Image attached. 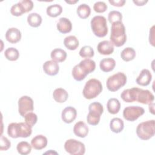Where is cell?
Masks as SVG:
<instances>
[{
	"label": "cell",
	"instance_id": "6da1fadb",
	"mask_svg": "<svg viewBox=\"0 0 155 155\" xmlns=\"http://www.w3.org/2000/svg\"><path fill=\"white\" fill-rule=\"evenodd\" d=\"M95 68L96 63L94 61L90 59H85L73 68V78L77 81H81L89 73L94 71Z\"/></svg>",
	"mask_w": 155,
	"mask_h": 155
},
{
	"label": "cell",
	"instance_id": "7a4b0ae2",
	"mask_svg": "<svg viewBox=\"0 0 155 155\" xmlns=\"http://www.w3.org/2000/svg\"><path fill=\"white\" fill-rule=\"evenodd\" d=\"M110 42L113 45L119 47L124 45L127 41L125 27L122 21L112 24L111 27Z\"/></svg>",
	"mask_w": 155,
	"mask_h": 155
},
{
	"label": "cell",
	"instance_id": "3957f363",
	"mask_svg": "<svg viewBox=\"0 0 155 155\" xmlns=\"http://www.w3.org/2000/svg\"><path fill=\"white\" fill-rule=\"evenodd\" d=\"M31 128L25 122H12L7 127V134L12 138H25L31 134Z\"/></svg>",
	"mask_w": 155,
	"mask_h": 155
},
{
	"label": "cell",
	"instance_id": "277c9868",
	"mask_svg": "<svg viewBox=\"0 0 155 155\" xmlns=\"http://www.w3.org/2000/svg\"><path fill=\"white\" fill-rule=\"evenodd\" d=\"M102 85L100 81L93 78L89 79L85 84L82 94L87 99H92L96 97L102 91Z\"/></svg>",
	"mask_w": 155,
	"mask_h": 155
},
{
	"label": "cell",
	"instance_id": "5b68a950",
	"mask_svg": "<svg viewBox=\"0 0 155 155\" xmlns=\"http://www.w3.org/2000/svg\"><path fill=\"white\" fill-rule=\"evenodd\" d=\"M92 31L95 36L99 38H103L108 33V27L107 19L103 16H95L90 22Z\"/></svg>",
	"mask_w": 155,
	"mask_h": 155
},
{
	"label": "cell",
	"instance_id": "8992f818",
	"mask_svg": "<svg viewBox=\"0 0 155 155\" xmlns=\"http://www.w3.org/2000/svg\"><path fill=\"white\" fill-rule=\"evenodd\" d=\"M154 120H147L140 123L136 128V134L139 138L147 140L154 136Z\"/></svg>",
	"mask_w": 155,
	"mask_h": 155
},
{
	"label": "cell",
	"instance_id": "52a82bcc",
	"mask_svg": "<svg viewBox=\"0 0 155 155\" xmlns=\"http://www.w3.org/2000/svg\"><path fill=\"white\" fill-rule=\"evenodd\" d=\"M88 110L89 113L87 116V122L91 125H97L104 112L102 105L98 102H92L88 106Z\"/></svg>",
	"mask_w": 155,
	"mask_h": 155
},
{
	"label": "cell",
	"instance_id": "ba28073f",
	"mask_svg": "<svg viewBox=\"0 0 155 155\" xmlns=\"http://www.w3.org/2000/svg\"><path fill=\"white\" fill-rule=\"evenodd\" d=\"M127 83V76L122 72L116 73L110 76L107 80L106 85L108 90L114 92L124 87Z\"/></svg>",
	"mask_w": 155,
	"mask_h": 155
},
{
	"label": "cell",
	"instance_id": "9c48e42d",
	"mask_svg": "<svg viewBox=\"0 0 155 155\" xmlns=\"http://www.w3.org/2000/svg\"><path fill=\"white\" fill-rule=\"evenodd\" d=\"M64 148L66 152L71 155H83L85 152L84 144L74 139L66 140L64 143Z\"/></svg>",
	"mask_w": 155,
	"mask_h": 155
},
{
	"label": "cell",
	"instance_id": "30bf717a",
	"mask_svg": "<svg viewBox=\"0 0 155 155\" xmlns=\"http://www.w3.org/2000/svg\"><path fill=\"white\" fill-rule=\"evenodd\" d=\"M145 113L143 108L140 106H129L124 108L123 111L124 118L130 122H134Z\"/></svg>",
	"mask_w": 155,
	"mask_h": 155
},
{
	"label": "cell",
	"instance_id": "8fae6325",
	"mask_svg": "<svg viewBox=\"0 0 155 155\" xmlns=\"http://www.w3.org/2000/svg\"><path fill=\"white\" fill-rule=\"evenodd\" d=\"M34 110L33 101L28 96H23L18 100V111L22 117Z\"/></svg>",
	"mask_w": 155,
	"mask_h": 155
},
{
	"label": "cell",
	"instance_id": "7c38bea8",
	"mask_svg": "<svg viewBox=\"0 0 155 155\" xmlns=\"http://www.w3.org/2000/svg\"><path fill=\"white\" fill-rule=\"evenodd\" d=\"M154 100V96L150 91L137 88L136 101L143 104H149L153 102Z\"/></svg>",
	"mask_w": 155,
	"mask_h": 155
},
{
	"label": "cell",
	"instance_id": "4fadbf2b",
	"mask_svg": "<svg viewBox=\"0 0 155 155\" xmlns=\"http://www.w3.org/2000/svg\"><path fill=\"white\" fill-rule=\"evenodd\" d=\"M77 116L76 110L71 106L65 108L61 113V118L63 122L66 124L73 122Z\"/></svg>",
	"mask_w": 155,
	"mask_h": 155
},
{
	"label": "cell",
	"instance_id": "5bb4252c",
	"mask_svg": "<svg viewBox=\"0 0 155 155\" xmlns=\"http://www.w3.org/2000/svg\"><path fill=\"white\" fill-rule=\"evenodd\" d=\"M42 68L45 73L49 76H55L59 71L58 63L53 60L45 62L43 64Z\"/></svg>",
	"mask_w": 155,
	"mask_h": 155
},
{
	"label": "cell",
	"instance_id": "9a60e30c",
	"mask_svg": "<svg viewBox=\"0 0 155 155\" xmlns=\"http://www.w3.org/2000/svg\"><path fill=\"white\" fill-rule=\"evenodd\" d=\"M21 32L19 29L15 27L8 28L5 33L6 40L11 44H16L21 39Z\"/></svg>",
	"mask_w": 155,
	"mask_h": 155
},
{
	"label": "cell",
	"instance_id": "2e32d148",
	"mask_svg": "<svg viewBox=\"0 0 155 155\" xmlns=\"http://www.w3.org/2000/svg\"><path fill=\"white\" fill-rule=\"evenodd\" d=\"M97 50L98 52L103 55H109L114 51V45L109 41H101L97 46Z\"/></svg>",
	"mask_w": 155,
	"mask_h": 155
},
{
	"label": "cell",
	"instance_id": "e0dca14e",
	"mask_svg": "<svg viewBox=\"0 0 155 155\" xmlns=\"http://www.w3.org/2000/svg\"><path fill=\"white\" fill-rule=\"evenodd\" d=\"M152 79V74L148 69H143L136 79V83L141 86H147Z\"/></svg>",
	"mask_w": 155,
	"mask_h": 155
},
{
	"label": "cell",
	"instance_id": "ac0fdd59",
	"mask_svg": "<svg viewBox=\"0 0 155 155\" xmlns=\"http://www.w3.org/2000/svg\"><path fill=\"white\" fill-rule=\"evenodd\" d=\"M88 127L83 121H79L75 124L73 127L74 134L79 137H85L88 134Z\"/></svg>",
	"mask_w": 155,
	"mask_h": 155
},
{
	"label": "cell",
	"instance_id": "d6986e66",
	"mask_svg": "<svg viewBox=\"0 0 155 155\" xmlns=\"http://www.w3.org/2000/svg\"><path fill=\"white\" fill-rule=\"evenodd\" d=\"M47 138L42 134L35 136L31 140V147L37 150H41L46 147L47 145Z\"/></svg>",
	"mask_w": 155,
	"mask_h": 155
},
{
	"label": "cell",
	"instance_id": "ffe728a7",
	"mask_svg": "<svg viewBox=\"0 0 155 155\" xmlns=\"http://www.w3.org/2000/svg\"><path fill=\"white\" fill-rule=\"evenodd\" d=\"M58 30L63 34L70 33L72 29L71 22L67 18H59L57 25Z\"/></svg>",
	"mask_w": 155,
	"mask_h": 155
},
{
	"label": "cell",
	"instance_id": "44dd1931",
	"mask_svg": "<svg viewBox=\"0 0 155 155\" xmlns=\"http://www.w3.org/2000/svg\"><path fill=\"white\" fill-rule=\"evenodd\" d=\"M137 87H133L131 88H128L124 90L121 94L120 97L122 100L127 103L133 102L136 101V96L137 93Z\"/></svg>",
	"mask_w": 155,
	"mask_h": 155
},
{
	"label": "cell",
	"instance_id": "7402d4cb",
	"mask_svg": "<svg viewBox=\"0 0 155 155\" xmlns=\"http://www.w3.org/2000/svg\"><path fill=\"white\" fill-rule=\"evenodd\" d=\"M116 66V61L111 58L102 59L99 63L101 70L104 72L111 71Z\"/></svg>",
	"mask_w": 155,
	"mask_h": 155
},
{
	"label": "cell",
	"instance_id": "603a6c76",
	"mask_svg": "<svg viewBox=\"0 0 155 155\" xmlns=\"http://www.w3.org/2000/svg\"><path fill=\"white\" fill-rule=\"evenodd\" d=\"M53 97L56 102L58 103H63L67 100L68 94L64 88H58L54 90Z\"/></svg>",
	"mask_w": 155,
	"mask_h": 155
},
{
	"label": "cell",
	"instance_id": "cb8c5ba5",
	"mask_svg": "<svg viewBox=\"0 0 155 155\" xmlns=\"http://www.w3.org/2000/svg\"><path fill=\"white\" fill-rule=\"evenodd\" d=\"M51 58L56 62H64L67 58V53L61 48H55L50 53Z\"/></svg>",
	"mask_w": 155,
	"mask_h": 155
},
{
	"label": "cell",
	"instance_id": "d4e9b609",
	"mask_svg": "<svg viewBox=\"0 0 155 155\" xmlns=\"http://www.w3.org/2000/svg\"><path fill=\"white\" fill-rule=\"evenodd\" d=\"M107 107L108 111L111 114H117L120 108V104L119 100L116 98H110L108 99Z\"/></svg>",
	"mask_w": 155,
	"mask_h": 155
},
{
	"label": "cell",
	"instance_id": "484cf974",
	"mask_svg": "<svg viewBox=\"0 0 155 155\" xmlns=\"http://www.w3.org/2000/svg\"><path fill=\"white\" fill-rule=\"evenodd\" d=\"M64 44L65 47L70 50H76L79 45V40L75 36L70 35L65 38L64 40Z\"/></svg>",
	"mask_w": 155,
	"mask_h": 155
},
{
	"label": "cell",
	"instance_id": "4316f807",
	"mask_svg": "<svg viewBox=\"0 0 155 155\" xmlns=\"http://www.w3.org/2000/svg\"><path fill=\"white\" fill-rule=\"evenodd\" d=\"M110 130L115 133H120L124 128V121L119 118L114 117L112 119L110 123Z\"/></svg>",
	"mask_w": 155,
	"mask_h": 155
},
{
	"label": "cell",
	"instance_id": "83f0119b",
	"mask_svg": "<svg viewBox=\"0 0 155 155\" xmlns=\"http://www.w3.org/2000/svg\"><path fill=\"white\" fill-rule=\"evenodd\" d=\"M42 18L36 13H31L27 16V22L32 27H38L42 23Z\"/></svg>",
	"mask_w": 155,
	"mask_h": 155
},
{
	"label": "cell",
	"instance_id": "f1b7e54d",
	"mask_svg": "<svg viewBox=\"0 0 155 155\" xmlns=\"http://www.w3.org/2000/svg\"><path fill=\"white\" fill-rule=\"evenodd\" d=\"M48 16L51 18H56L60 15L62 12V7L58 4L49 5L46 10Z\"/></svg>",
	"mask_w": 155,
	"mask_h": 155
},
{
	"label": "cell",
	"instance_id": "f546056e",
	"mask_svg": "<svg viewBox=\"0 0 155 155\" xmlns=\"http://www.w3.org/2000/svg\"><path fill=\"white\" fill-rule=\"evenodd\" d=\"M120 57L125 62L132 61L136 57V51L131 47H126L121 51Z\"/></svg>",
	"mask_w": 155,
	"mask_h": 155
},
{
	"label": "cell",
	"instance_id": "4dcf8cb0",
	"mask_svg": "<svg viewBox=\"0 0 155 155\" xmlns=\"http://www.w3.org/2000/svg\"><path fill=\"white\" fill-rule=\"evenodd\" d=\"M77 14L81 19H86L90 15L91 9L88 5L81 4L78 6L76 10Z\"/></svg>",
	"mask_w": 155,
	"mask_h": 155
},
{
	"label": "cell",
	"instance_id": "1f68e13d",
	"mask_svg": "<svg viewBox=\"0 0 155 155\" xmlns=\"http://www.w3.org/2000/svg\"><path fill=\"white\" fill-rule=\"evenodd\" d=\"M16 150L20 154L27 155L30 153L31 151V145L26 141H21L18 143Z\"/></svg>",
	"mask_w": 155,
	"mask_h": 155
},
{
	"label": "cell",
	"instance_id": "d6a6232c",
	"mask_svg": "<svg viewBox=\"0 0 155 155\" xmlns=\"http://www.w3.org/2000/svg\"><path fill=\"white\" fill-rule=\"evenodd\" d=\"M4 56L8 61H15L19 58V53L16 48L14 47H9L5 50Z\"/></svg>",
	"mask_w": 155,
	"mask_h": 155
},
{
	"label": "cell",
	"instance_id": "836d02e7",
	"mask_svg": "<svg viewBox=\"0 0 155 155\" xmlns=\"http://www.w3.org/2000/svg\"><path fill=\"white\" fill-rule=\"evenodd\" d=\"M79 54L81 57L88 59L93 57L94 54V51L91 46L85 45L81 48Z\"/></svg>",
	"mask_w": 155,
	"mask_h": 155
},
{
	"label": "cell",
	"instance_id": "e575fe53",
	"mask_svg": "<svg viewBox=\"0 0 155 155\" xmlns=\"http://www.w3.org/2000/svg\"><path fill=\"white\" fill-rule=\"evenodd\" d=\"M10 13L13 16H19L25 13V10L20 2L13 5L10 8Z\"/></svg>",
	"mask_w": 155,
	"mask_h": 155
},
{
	"label": "cell",
	"instance_id": "d590c367",
	"mask_svg": "<svg viewBox=\"0 0 155 155\" xmlns=\"http://www.w3.org/2000/svg\"><path fill=\"white\" fill-rule=\"evenodd\" d=\"M108 19L111 24H113L119 21H122V15L120 12L118 11L112 10L110 12L108 15Z\"/></svg>",
	"mask_w": 155,
	"mask_h": 155
},
{
	"label": "cell",
	"instance_id": "8d00e7d4",
	"mask_svg": "<svg viewBox=\"0 0 155 155\" xmlns=\"http://www.w3.org/2000/svg\"><path fill=\"white\" fill-rule=\"evenodd\" d=\"M24 117L25 119V122L31 128H32L36 124L38 120L37 115L33 112L28 113Z\"/></svg>",
	"mask_w": 155,
	"mask_h": 155
},
{
	"label": "cell",
	"instance_id": "74e56055",
	"mask_svg": "<svg viewBox=\"0 0 155 155\" xmlns=\"http://www.w3.org/2000/svg\"><path fill=\"white\" fill-rule=\"evenodd\" d=\"M108 7L107 5L105 4V2L103 1H97L94 3L93 5V9L97 13H104L105 12Z\"/></svg>",
	"mask_w": 155,
	"mask_h": 155
},
{
	"label": "cell",
	"instance_id": "f35d334b",
	"mask_svg": "<svg viewBox=\"0 0 155 155\" xmlns=\"http://www.w3.org/2000/svg\"><path fill=\"white\" fill-rule=\"evenodd\" d=\"M11 146L10 141L5 136H1L0 139V150L6 151Z\"/></svg>",
	"mask_w": 155,
	"mask_h": 155
},
{
	"label": "cell",
	"instance_id": "ab89813d",
	"mask_svg": "<svg viewBox=\"0 0 155 155\" xmlns=\"http://www.w3.org/2000/svg\"><path fill=\"white\" fill-rule=\"evenodd\" d=\"M19 2L23 6L25 13L30 12L33 8V2L31 0H22Z\"/></svg>",
	"mask_w": 155,
	"mask_h": 155
},
{
	"label": "cell",
	"instance_id": "60d3db41",
	"mask_svg": "<svg viewBox=\"0 0 155 155\" xmlns=\"http://www.w3.org/2000/svg\"><path fill=\"white\" fill-rule=\"evenodd\" d=\"M109 3L111 4L112 5L115 7H122L124 5L125 3V0H118V1H114V0H109Z\"/></svg>",
	"mask_w": 155,
	"mask_h": 155
},
{
	"label": "cell",
	"instance_id": "b9f144b4",
	"mask_svg": "<svg viewBox=\"0 0 155 155\" xmlns=\"http://www.w3.org/2000/svg\"><path fill=\"white\" fill-rule=\"evenodd\" d=\"M154 25L151 28V29L150 30V36H149V42L153 46H154Z\"/></svg>",
	"mask_w": 155,
	"mask_h": 155
},
{
	"label": "cell",
	"instance_id": "7bdbcfd3",
	"mask_svg": "<svg viewBox=\"0 0 155 155\" xmlns=\"http://www.w3.org/2000/svg\"><path fill=\"white\" fill-rule=\"evenodd\" d=\"M136 5L137 6H143L146 3L148 2V1L147 0H133V1Z\"/></svg>",
	"mask_w": 155,
	"mask_h": 155
},
{
	"label": "cell",
	"instance_id": "ee69618b",
	"mask_svg": "<svg viewBox=\"0 0 155 155\" xmlns=\"http://www.w3.org/2000/svg\"><path fill=\"white\" fill-rule=\"evenodd\" d=\"M154 103L153 102L149 104V111L153 114H154Z\"/></svg>",
	"mask_w": 155,
	"mask_h": 155
},
{
	"label": "cell",
	"instance_id": "f6af8a7d",
	"mask_svg": "<svg viewBox=\"0 0 155 155\" xmlns=\"http://www.w3.org/2000/svg\"><path fill=\"white\" fill-rule=\"evenodd\" d=\"M65 2H67V3H68V4H75V3H76V2H78V0H76V1H65Z\"/></svg>",
	"mask_w": 155,
	"mask_h": 155
}]
</instances>
